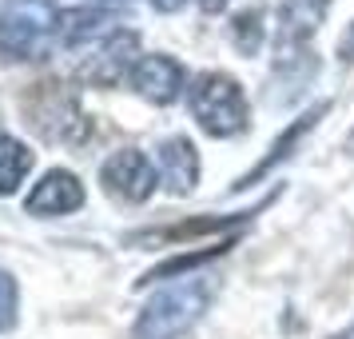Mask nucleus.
<instances>
[{
	"instance_id": "nucleus-11",
	"label": "nucleus",
	"mask_w": 354,
	"mask_h": 339,
	"mask_svg": "<svg viewBox=\"0 0 354 339\" xmlns=\"http://www.w3.org/2000/svg\"><path fill=\"white\" fill-rule=\"evenodd\" d=\"M326 112H330V100H319L315 108H306L303 116H295L287 128H283V132H279V136L271 140V148H267V152L259 156L255 168H251V172H243V176L235 180V184H231V192H247V188H255L259 180L271 176V172H274V168H279L283 160H290V156H295V148H299V144L306 140V136H310V132L319 128L322 116H326Z\"/></svg>"
},
{
	"instance_id": "nucleus-13",
	"label": "nucleus",
	"mask_w": 354,
	"mask_h": 339,
	"mask_svg": "<svg viewBox=\"0 0 354 339\" xmlns=\"http://www.w3.org/2000/svg\"><path fill=\"white\" fill-rule=\"evenodd\" d=\"M156 168H160V184L171 195H192L199 188L203 176V160H199V148L187 136H167L156 148Z\"/></svg>"
},
{
	"instance_id": "nucleus-7",
	"label": "nucleus",
	"mask_w": 354,
	"mask_h": 339,
	"mask_svg": "<svg viewBox=\"0 0 354 339\" xmlns=\"http://www.w3.org/2000/svg\"><path fill=\"white\" fill-rule=\"evenodd\" d=\"M128 84L140 100L156 104V108H167V104H176L179 96H187L192 76H187V68L179 64L176 56H167V52H144Z\"/></svg>"
},
{
	"instance_id": "nucleus-10",
	"label": "nucleus",
	"mask_w": 354,
	"mask_h": 339,
	"mask_svg": "<svg viewBox=\"0 0 354 339\" xmlns=\"http://www.w3.org/2000/svg\"><path fill=\"white\" fill-rule=\"evenodd\" d=\"M140 33L120 28L112 40H104L100 49L88 52V64H84V80L96 84V88H120L124 80H131V72L140 64Z\"/></svg>"
},
{
	"instance_id": "nucleus-4",
	"label": "nucleus",
	"mask_w": 354,
	"mask_h": 339,
	"mask_svg": "<svg viewBox=\"0 0 354 339\" xmlns=\"http://www.w3.org/2000/svg\"><path fill=\"white\" fill-rule=\"evenodd\" d=\"M330 0H283L279 24H274V72L290 76L295 84L310 80L319 72V60H310V44L326 24Z\"/></svg>"
},
{
	"instance_id": "nucleus-18",
	"label": "nucleus",
	"mask_w": 354,
	"mask_h": 339,
	"mask_svg": "<svg viewBox=\"0 0 354 339\" xmlns=\"http://www.w3.org/2000/svg\"><path fill=\"white\" fill-rule=\"evenodd\" d=\"M338 60L342 64H354V20H351V28L342 33V40H338Z\"/></svg>"
},
{
	"instance_id": "nucleus-3",
	"label": "nucleus",
	"mask_w": 354,
	"mask_h": 339,
	"mask_svg": "<svg viewBox=\"0 0 354 339\" xmlns=\"http://www.w3.org/2000/svg\"><path fill=\"white\" fill-rule=\"evenodd\" d=\"M187 108H192V120L199 124V132H207L211 140H235L251 128V104H247L243 84L219 68L192 76Z\"/></svg>"
},
{
	"instance_id": "nucleus-12",
	"label": "nucleus",
	"mask_w": 354,
	"mask_h": 339,
	"mask_svg": "<svg viewBox=\"0 0 354 339\" xmlns=\"http://www.w3.org/2000/svg\"><path fill=\"white\" fill-rule=\"evenodd\" d=\"M124 28V17L108 8V4H80V8H64L60 20V49L68 52H92L104 40H112Z\"/></svg>"
},
{
	"instance_id": "nucleus-5",
	"label": "nucleus",
	"mask_w": 354,
	"mask_h": 339,
	"mask_svg": "<svg viewBox=\"0 0 354 339\" xmlns=\"http://www.w3.org/2000/svg\"><path fill=\"white\" fill-rule=\"evenodd\" d=\"M24 124L44 140L60 148H80L92 136V120L84 112L80 96L64 84H36L28 96L20 100Z\"/></svg>"
},
{
	"instance_id": "nucleus-21",
	"label": "nucleus",
	"mask_w": 354,
	"mask_h": 339,
	"mask_svg": "<svg viewBox=\"0 0 354 339\" xmlns=\"http://www.w3.org/2000/svg\"><path fill=\"white\" fill-rule=\"evenodd\" d=\"M96 4H100V0H96Z\"/></svg>"
},
{
	"instance_id": "nucleus-1",
	"label": "nucleus",
	"mask_w": 354,
	"mask_h": 339,
	"mask_svg": "<svg viewBox=\"0 0 354 339\" xmlns=\"http://www.w3.org/2000/svg\"><path fill=\"white\" fill-rule=\"evenodd\" d=\"M64 8L56 0H0V60L32 64L60 49Z\"/></svg>"
},
{
	"instance_id": "nucleus-15",
	"label": "nucleus",
	"mask_w": 354,
	"mask_h": 339,
	"mask_svg": "<svg viewBox=\"0 0 354 339\" xmlns=\"http://www.w3.org/2000/svg\"><path fill=\"white\" fill-rule=\"evenodd\" d=\"M36 168V152L12 132H0V195H17L20 184Z\"/></svg>"
},
{
	"instance_id": "nucleus-9",
	"label": "nucleus",
	"mask_w": 354,
	"mask_h": 339,
	"mask_svg": "<svg viewBox=\"0 0 354 339\" xmlns=\"http://www.w3.org/2000/svg\"><path fill=\"white\" fill-rule=\"evenodd\" d=\"M84 184L76 172L68 168H48L44 176L36 180L28 195H24V216H36V220H56V216H72V211L84 208Z\"/></svg>"
},
{
	"instance_id": "nucleus-8",
	"label": "nucleus",
	"mask_w": 354,
	"mask_h": 339,
	"mask_svg": "<svg viewBox=\"0 0 354 339\" xmlns=\"http://www.w3.org/2000/svg\"><path fill=\"white\" fill-rule=\"evenodd\" d=\"M271 204V200H259L251 211H231V216H199V220H179V224H167V227H144V232H131L128 243H147V247H156V243H171V247H187L195 240H211V236H219L227 240V232L231 227L247 224L255 211H263ZM215 243V240H211Z\"/></svg>"
},
{
	"instance_id": "nucleus-14",
	"label": "nucleus",
	"mask_w": 354,
	"mask_h": 339,
	"mask_svg": "<svg viewBox=\"0 0 354 339\" xmlns=\"http://www.w3.org/2000/svg\"><path fill=\"white\" fill-rule=\"evenodd\" d=\"M231 247H235V236L215 240V243H203L199 252H176V256H167L163 263H156V268L140 279V288H147V284H163V279H171V284H179V279H192L199 268H207L211 259L227 256Z\"/></svg>"
},
{
	"instance_id": "nucleus-2",
	"label": "nucleus",
	"mask_w": 354,
	"mask_h": 339,
	"mask_svg": "<svg viewBox=\"0 0 354 339\" xmlns=\"http://www.w3.org/2000/svg\"><path fill=\"white\" fill-rule=\"evenodd\" d=\"M211 299H215V279L207 275L167 284L140 307V315L131 323V339H183L207 315Z\"/></svg>"
},
{
	"instance_id": "nucleus-6",
	"label": "nucleus",
	"mask_w": 354,
	"mask_h": 339,
	"mask_svg": "<svg viewBox=\"0 0 354 339\" xmlns=\"http://www.w3.org/2000/svg\"><path fill=\"white\" fill-rule=\"evenodd\" d=\"M100 188L112 195L115 204H147L160 192V168L140 148H115L108 160L100 164Z\"/></svg>"
},
{
	"instance_id": "nucleus-19",
	"label": "nucleus",
	"mask_w": 354,
	"mask_h": 339,
	"mask_svg": "<svg viewBox=\"0 0 354 339\" xmlns=\"http://www.w3.org/2000/svg\"><path fill=\"white\" fill-rule=\"evenodd\" d=\"M192 0H151V8L156 12H179V8H187Z\"/></svg>"
},
{
	"instance_id": "nucleus-16",
	"label": "nucleus",
	"mask_w": 354,
	"mask_h": 339,
	"mask_svg": "<svg viewBox=\"0 0 354 339\" xmlns=\"http://www.w3.org/2000/svg\"><path fill=\"white\" fill-rule=\"evenodd\" d=\"M231 44L243 52V56H255L259 49H263V40H267V24H263V8H243V12H235L231 17Z\"/></svg>"
},
{
	"instance_id": "nucleus-17",
	"label": "nucleus",
	"mask_w": 354,
	"mask_h": 339,
	"mask_svg": "<svg viewBox=\"0 0 354 339\" xmlns=\"http://www.w3.org/2000/svg\"><path fill=\"white\" fill-rule=\"evenodd\" d=\"M17 323H20V288L12 272L0 268V336H8Z\"/></svg>"
},
{
	"instance_id": "nucleus-20",
	"label": "nucleus",
	"mask_w": 354,
	"mask_h": 339,
	"mask_svg": "<svg viewBox=\"0 0 354 339\" xmlns=\"http://www.w3.org/2000/svg\"><path fill=\"white\" fill-rule=\"evenodd\" d=\"M227 4H231V0H199V8H203L207 17H215V12H223Z\"/></svg>"
}]
</instances>
